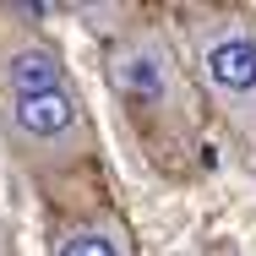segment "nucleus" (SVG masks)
<instances>
[{
    "label": "nucleus",
    "instance_id": "obj_4",
    "mask_svg": "<svg viewBox=\"0 0 256 256\" xmlns=\"http://www.w3.org/2000/svg\"><path fill=\"white\" fill-rule=\"evenodd\" d=\"M109 76H114V88L131 93V98H164V66H158L153 54H120V60L109 66Z\"/></svg>",
    "mask_w": 256,
    "mask_h": 256
},
{
    "label": "nucleus",
    "instance_id": "obj_5",
    "mask_svg": "<svg viewBox=\"0 0 256 256\" xmlns=\"http://www.w3.org/2000/svg\"><path fill=\"white\" fill-rule=\"evenodd\" d=\"M54 256H120V246L109 240V234H93V229H82V234H66Z\"/></svg>",
    "mask_w": 256,
    "mask_h": 256
},
{
    "label": "nucleus",
    "instance_id": "obj_1",
    "mask_svg": "<svg viewBox=\"0 0 256 256\" xmlns=\"http://www.w3.org/2000/svg\"><path fill=\"white\" fill-rule=\"evenodd\" d=\"M11 114H16V131H28V136H60V131L76 126V98H71L66 88H54V93L16 98Z\"/></svg>",
    "mask_w": 256,
    "mask_h": 256
},
{
    "label": "nucleus",
    "instance_id": "obj_2",
    "mask_svg": "<svg viewBox=\"0 0 256 256\" xmlns=\"http://www.w3.org/2000/svg\"><path fill=\"white\" fill-rule=\"evenodd\" d=\"M6 88L16 98H33V93H54L60 88V60L50 50H22L6 60Z\"/></svg>",
    "mask_w": 256,
    "mask_h": 256
},
{
    "label": "nucleus",
    "instance_id": "obj_3",
    "mask_svg": "<svg viewBox=\"0 0 256 256\" xmlns=\"http://www.w3.org/2000/svg\"><path fill=\"white\" fill-rule=\"evenodd\" d=\"M207 76L218 88H256V44L251 38H224L207 50Z\"/></svg>",
    "mask_w": 256,
    "mask_h": 256
}]
</instances>
